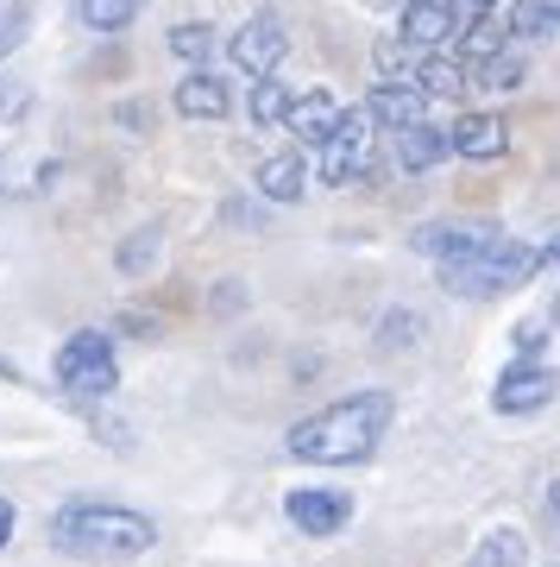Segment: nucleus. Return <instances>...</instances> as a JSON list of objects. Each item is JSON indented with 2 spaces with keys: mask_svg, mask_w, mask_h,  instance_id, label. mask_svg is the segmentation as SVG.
I'll return each mask as SVG.
<instances>
[{
  "mask_svg": "<svg viewBox=\"0 0 560 567\" xmlns=\"http://www.w3.org/2000/svg\"><path fill=\"white\" fill-rule=\"evenodd\" d=\"M391 423H397V398L384 385H372V391H353L341 404L315 410V416H302V423H290L283 447H290V461H309V466H360L378 454Z\"/></svg>",
  "mask_w": 560,
  "mask_h": 567,
  "instance_id": "nucleus-1",
  "label": "nucleus"
},
{
  "mask_svg": "<svg viewBox=\"0 0 560 567\" xmlns=\"http://www.w3.org/2000/svg\"><path fill=\"white\" fill-rule=\"evenodd\" d=\"M51 536H58L63 555H152L158 548V524L133 505H114V498H70L51 517Z\"/></svg>",
  "mask_w": 560,
  "mask_h": 567,
  "instance_id": "nucleus-2",
  "label": "nucleus"
},
{
  "mask_svg": "<svg viewBox=\"0 0 560 567\" xmlns=\"http://www.w3.org/2000/svg\"><path fill=\"white\" fill-rule=\"evenodd\" d=\"M541 271V252L536 246H522L504 234L498 246H485L473 259H454V265H435V284L447 297H460V303H491V297H510L522 284Z\"/></svg>",
  "mask_w": 560,
  "mask_h": 567,
  "instance_id": "nucleus-3",
  "label": "nucleus"
},
{
  "mask_svg": "<svg viewBox=\"0 0 560 567\" xmlns=\"http://www.w3.org/2000/svg\"><path fill=\"white\" fill-rule=\"evenodd\" d=\"M51 372H58V385L70 391V398H89V404H107L114 391H121V360H114V334H101V328H76L70 341L58 347V360H51Z\"/></svg>",
  "mask_w": 560,
  "mask_h": 567,
  "instance_id": "nucleus-4",
  "label": "nucleus"
},
{
  "mask_svg": "<svg viewBox=\"0 0 560 567\" xmlns=\"http://www.w3.org/2000/svg\"><path fill=\"white\" fill-rule=\"evenodd\" d=\"M372 152H378V121L360 107H341V121L328 126V140L315 145V177L321 183H365L372 177Z\"/></svg>",
  "mask_w": 560,
  "mask_h": 567,
  "instance_id": "nucleus-5",
  "label": "nucleus"
},
{
  "mask_svg": "<svg viewBox=\"0 0 560 567\" xmlns=\"http://www.w3.org/2000/svg\"><path fill=\"white\" fill-rule=\"evenodd\" d=\"M504 227L485 221V215H440V221H422L409 234V252H422L428 265H454V259H473L485 246H498Z\"/></svg>",
  "mask_w": 560,
  "mask_h": 567,
  "instance_id": "nucleus-6",
  "label": "nucleus"
},
{
  "mask_svg": "<svg viewBox=\"0 0 560 567\" xmlns=\"http://www.w3.org/2000/svg\"><path fill=\"white\" fill-rule=\"evenodd\" d=\"M283 58H290V25L271 7H259L252 20H240L234 39H227V63L240 76H271V70H283Z\"/></svg>",
  "mask_w": 560,
  "mask_h": 567,
  "instance_id": "nucleus-7",
  "label": "nucleus"
},
{
  "mask_svg": "<svg viewBox=\"0 0 560 567\" xmlns=\"http://www.w3.org/2000/svg\"><path fill=\"white\" fill-rule=\"evenodd\" d=\"M560 398V372L541 360H510L498 372V385H491V410L498 416H536Z\"/></svg>",
  "mask_w": 560,
  "mask_h": 567,
  "instance_id": "nucleus-8",
  "label": "nucleus"
},
{
  "mask_svg": "<svg viewBox=\"0 0 560 567\" xmlns=\"http://www.w3.org/2000/svg\"><path fill=\"white\" fill-rule=\"evenodd\" d=\"M353 492L341 486H297V492H283V517L309 536V543H328V536H341L346 524H353Z\"/></svg>",
  "mask_w": 560,
  "mask_h": 567,
  "instance_id": "nucleus-9",
  "label": "nucleus"
},
{
  "mask_svg": "<svg viewBox=\"0 0 560 567\" xmlns=\"http://www.w3.org/2000/svg\"><path fill=\"white\" fill-rule=\"evenodd\" d=\"M170 102H177L183 121H227V114L240 107L234 102V82L220 76V70H208V63H189V76L177 82Z\"/></svg>",
  "mask_w": 560,
  "mask_h": 567,
  "instance_id": "nucleus-10",
  "label": "nucleus"
},
{
  "mask_svg": "<svg viewBox=\"0 0 560 567\" xmlns=\"http://www.w3.org/2000/svg\"><path fill=\"white\" fill-rule=\"evenodd\" d=\"M365 114H372L384 133H403V126L428 121V95H422L409 76H378L365 89Z\"/></svg>",
  "mask_w": 560,
  "mask_h": 567,
  "instance_id": "nucleus-11",
  "label": "nucleus"
},
{
  "mask_svg": "<svg viewBox=\"0 0 560 567\" xmlns=\"http://www.w3.org/2000/svg\"><path fill=\"white\" fill-rule=\"evenodd\" d=\"M447 158H454V140L435 121H416V126H403V133H391V164H397L403 177H422V171H435Z\"/></svg>",
  "mask_w": 560,
  "mask_h": 567,
  "instance_id": "nucleus-12",
  "label": "nucleus"
},
{
  "mask_svg": "<svg viewBox=\"0 0 560 567\" xmlns=\"http://www.w3.org/2000/svg\"><path fill=\"white\" fill-rule=\"evenodd\" d=\"M391 39H403L409 51H447V44H454V13H447V0H403Z\"/></svg>",
  "mask_w": 560,
  "mask_h": 567,
  "instance_id": "nucleus-13",
  "label": "nucleus"
},
{
  "mask_svg": "<svg viewBox=\"0 0 560 567\" xmlns=\"http://www.w3.org/2000/svg\"><path fill=\"white\" fill-rule=\"evenodd\" d=\"M341 121V102H334V89H297L290 107H283V126H290V140H302V152H315L328 140V126Z\"/></svg>",
  "mask_w": 560,
  "mask_h": 567,
  "instance_id": "nucleus-14",
  "label": "nucleus"
},
{
  "mask_svg": "<svg viewBox=\"0 0 560 567\" xmlns=\"http://www.w3.org/2000/svg\"><path fill=\"white\" fill-rule=\"evenodd\" d=\"M409 82H416L428 102H454V95H473V82H466V51H422L409 63Z\"/></svg>",
  "mask_w": 560,
  "mask_h": 567,
  "instance_id": "nucleus-15",
  "label": "nucleus"
},
{
  "mask_svg": "<svg viewBox=\"0 0 560 567\" xmlns=\"http://www.w3.org/2000/svg\"><path fill=\"white\" fill-rule=\"evenodd\" d=\"M447 140H454V158L466 164H491L510 152V126L498 114H460V121L447 126Z\"/></svg>",
  "mask_w": 560,
  "mask_h": 567,
  "instance_id": "nucleus-16",
  "label": "nucleus"
},
{
  "mask_svg": "<svg viewBox=\"0 0 560 567\" xmlns=\"http://www.w3.org/2000/svg\"><path fill=\"white\" fill-rule=\"evenodd\" d=\"M522 76H529V63H522L517 44H498V51H485V58H466L473 95H510V89H522Z\"/></svg>",
  "mask_w": 560,
  "mask_h": 567,
  "instance_id": "nucleus-17",
  "label": "nucleus"
},
{
  "mask_svg": "<svg viewBox=\"0 0 560 567\" xmlns=\"http://www.w3.org/2000/svg\"><path fill=\"white\" fill-rule=\"evenodd\" d=\"M510 44H548L560 32V0H498Z\"/></svg>",
  "mask_w": 560,
  "mask_h": 567,
  "instance_id": "nucleus-18",
  "label": "nucleus"
},
{
  "mask_svg": "<svg viewBox=\"0 0 560 567\" xmlns=\"http://www.w3.org/2000/svg\"><path fill=\"white\" fill-rule=\"evenodd\" d=\"M309 158H302V145L297 152H278V158H265L259 164V189H265V203H302L309 196Z\"/></svg>",
  "mask_w": 560,
  "mask_h": 567,
  "instance_id": "nucleus-19",
  "label": "nucleus"
},
{
  "mask_svg": "<svg viewBox=\"0 0 560 567\" xmlns=\"http://www.w3.org/2000/svg\"><path fill=\"white\" fill-rule=\"evenodd\" d=\"M145 0H76V20L89 25V32H101V39H114V32H126V25L139 20Z\"/></svg>",
  "mask_w": 560,
  "mask_h": 567,
  "instance_id": "nucleus-20",
  "label": "nucleus"
},
{
  "mask_svg": "<svg viewBox=\"0 0 560 567\" xmlns=\"http://www.w3.org/2000/svg\"><path fill=\"white\" fill-rule=\"evenodd\" d=\"M466 567H529L522 529H491V536H479V548H473V561Z\"/></svg>",
  "mask_w": 560,
  "mask_h": 567,
  "instance_id": "nucleus-21",
  "label": "nucleus"
},
{
  "mask_svg": "<svg viewBox=\"0 0 560 567\" xmlns=\"http://www.w3.org/2000/svg\"><path fill=\"white\" fill-rule=\"evenodd\" d=\"M290 95H297V89H290L278 70H271V76H252V102H246V107H252V126H283Z\"/></svg>",
  "mask_w": 560,
  "mask_h": 567,
  "instance_id": "nucleus-22",
  "label": "nucleus"
},
{
  "mask_svg": "<svg viewBox=\"0 0 560 567\" xmlns=\"http://www.w3.org/2000/svg\"><path fill=\"white\" fill-rule=\"evenodd\" d=\"M215 39H220V32L208 20H177L164 44H170V58H183V63H208V58H215Z\"/></svg>",
  "mask_w": 560,
  "mask_h": 567,
  "instance_id": "nucleus-23",
  "label": "nucleus"
},
{
  "mask_svg": "<svg viewBox=\"0 0 560 567\" xmlns=\"http://www.w3.org/2000/svg\"><path fill=\"white\" fill-rule=\"evenodd\" d=\"M158 252H164V234L158 227H139V234H126V246L114 252V265H121L126 278H145V271L158 265Z\"/></svg>",
  "mask_w": 560,
  "mask_h": 567,
  "instance_id": "nucleus-24",
  "label": "nucleus"
},
{
  "mask_svg": "<svg viewBox=\"0 0 560 567\" xmlns=\"http://www.w3.org/2000/svg\"><path fill=\"white\" fill-rule=\"evenodd\" d=\"M416 341H422V316L416 309H391L384 328H378V347L384 353H397V347H416Z\"/></svg>",
  "mask_w": 560,
  "mask_h": 567,
  "instance_id": "nucleus-25",
  "label": "nucleus"
},
{
  "mask_svg": "<svg viewBox=\"0 0 560 567\" xmlns=\"http://www.w3.org/2000/svg\"><path fill=\"white\" fill-rule=\"evenodd\" d=\"M25 32H32V0H13V7H7V20H0V63L25 44Z\"/></svg>",
  "mask_w": 560,
  "mask_h": 567,
  "instance_id": "nucleus-26",
  "label": "nucleus"
},
{
  "mask_svg": "<svg viewBox=\"0 0 560 567\" xmlns=\"http://www.w3.org/2000/svg\"><path fill=\"white\" fill-rule=\"evenodd\" d=\"M491 7H498V0H447V13H454V44H460L466 32H473V25L491 13Z\"/></svg>",
  "mask_w": 560,
  "mask_h": 567,
  "instance_id": "nucleus-27",
  "label": "nucleus"
},
{
  "mask_svg": "<svg viewBox=\"0 0 560 567\" xmlns=\"http://www.w3.org/2000/svg\"><path fill=\"white\" fill-rule=\"evenodd\" d=\"M541 334H548V322H522L517 334H510V347H517V360H541Z\"/></svg>",
  "mask_w": 560,
  "mask_h": 567,
  "instance_id": "nucleus-28",
  "label": "nucleus"
},
{
  "mask_svg": "<svg viewBox=\"0 0 560 567\" xmlns=\"http://www.w3.org/2000/svg\"><path fill=\"white\" fill-rule=\"evenodd\" d=\"M13 529H20V511H13V498H0V548L13 543Z\"/></svg>",
  "mask_w": 560,
  "mask_h": 567,
  "instance_id": "nucleus-29",
  "label": "nucleus"
},
{
  "mask_svg": "<svg viewBox=\"0 0 560 567\" xmlns=\"http://www.w3.org/2000/svg\"><path fill=\"white\" fill-rule=\"evenodd\" d=\"M536 252H541V271H554V265H560V234L548 246H536Z\"/></svg>",
  "mask_w": 560,
  "mask_h": 567,
  "instance_id": "nucleus-30",
  "label": "nucleus"
},
{
  "mask_svg": "<svg viewBox=\"0 0 560 567\" xmlns=\"http://www.w3.org/2000/svg\"><path fill=\"white\" fill-rule=\"evenodd\" d=\"M548 511H554V524H560V480L548 486Z\"/></svg>",
  "mask_w": 560,
  "mask_h": 567,
  "instance_id": "nucleus-31",
  "label": "nucleus"
},
{
  "mask_svg": "<svg viewBox=\"0 0 560 567\" xmlns=\"http://www.w3.org/2000/svg\"><path fill=\"white\" fill-rule=\"evenodd\" d=\"M548 328H560V290H554V309H548Z\"/></svg>",
  "mask_w": 560,
  "mask_h": 567,
  "instance_id": "nucleus-32",
  "label": "nucleus"
},
{
  "mask_svg": "<svg viewBox=\"0 0 560 567\" xmlns=\"http://www.w3.org/2000/svg\"><path fill=\"white\" fill-rule=\"evenodd\" d=\"M397 7H403V0H397Z\"/></svg>",
  "mask_w": 560,
  "mask_h": 567,
  "instance_id": "nucleus-33",
  "label": "nucleus"
}]
</instances>
